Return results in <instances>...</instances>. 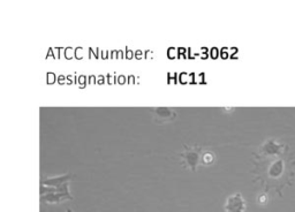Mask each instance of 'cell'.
I'll list each match as a JSON object with an SVG mask.
<instances>
[{
  "label": "cell",
  "mask_w": 295,
  "mask_h": 212,
  "mask_svg": "<svg viewBox=\"0 0 295 212\" xmlns=\"http://www.w3.org/2000/svg\"><path fill=\"white\" fill-rule=\"evenodd\" d=\"M41 199L44 203L49 204H59L66 200H73L69 189L64 191H58L55 188H50L42 186L41 187Z\"/></svg>",
  "instance_id": "6da1fadb"
},
{
  "label": "cell",
  "mask_w": 295,
  "mask_h": 212,
  "mask_svg": "<svg viewBox=\"0 0 295 212\" xmlns=\"http://www.w3.org/2000/svg\"><path fill=\"white\" fill-rule=\"evenodd\" d=\"M201 157H202V152H201V149L198 147H186L184 152L181 153V158L184 159L187 166L194 172L196 171V168H198V165L201 163Z\"/></svg>",
  "instance_id": "7a4b0ae2"
},
{
  "label": "cell",
  "mask_w": 295,
  "mask_h": 212,
  "mask_svg": "<svg viewBox=\"0 0 295 212\" xmlns=\"http://www.w3.org/2000/svg\"><path fill=\"white\" fill-rule=\"evenodd\" d=\"M224 209L226 212H245L246 211V201L242 194L235 192V194L227 197L225 202Z\"/></svg>",
  "instance_id": "3957f363"
},
{
  "label": "cell",
  "mask_w": 295,
  "mask_h": 212,
  "mask_svg": "<svg viewBox=\"0 0 295 212\" xmlns=\"http://www.w3.org/2000/svg\"><path fill=\"white\" fill-rule=\"evenodd\" d=\"M152 115L159 122L171 121L176 118V112L170 107H154L151 110Z\"/></svg>",
  "instance_id": "277c9868"
},
{
  "label": "cell",
  "mask_w": 295,
  "mask_h": 212,
  "mask_svg": "<svg viewBox=\"0 0 295 212\" xmlns=\"http://www.w3.org/2000/svg\"><path fill=\"white\" fill-rule=\"evenodd\" d=\"M261 151L265 156H279L283 151V145L276 142L274 140H268L262 145Z\"/></svg>",
  "instance_id": "5b68a950"
},
{
  "label": "cell",
  "mask_w": 295,
  "mask_h": 212,
  "mask_svg": "<svg viewBox=\"0 0 295 212\" xmlns=\"http://www.w3.org/2000/svg\"><path fill=\"white\" fill-rule=\"evenodd\" d=\"M73 176L71 173L65 174V176H60V177H54V178H46L44 181H42V186L45 187H50V188H59L64 186L65 183H68L71 181V179Z\"/></svg>",
  "instance_id": "8992f818"
},
{
  "label": "cell",
  "mask_w": 295,
  "mask_h": 212,
  "mask_svg": "<svg viewBox=\"0 0 295 212\" xmlns=\"http://www.w3.org/2000/svg\"><path fill=\"white\" fill-rule=\"evenodd\" d=\"M285 171V163L284 160L278 159L274 160V162L270 165V167L268 169V174L270 178L272 179H279L283 176V173Z\"/></svg>",
  "instance_id": "52a82bcc"
},
{
  "label": "cell",
  "mask_w": 295,
  "mask_h": 212,
  "mask_svg": "<svg viewBox=\"0 0 295 212\" xmlns=\"http://www.w3.org/2000/svg\"><path fill=\"white\" fill-rule=\"evenodd\" d=\"M216 162V155L212 151H203L201 157V164L204 166H211Z\"/></svg>",
  "instance_id": "ba28073f"
},
{
  "label": "cell",
  "mask_w": 295,
  "mask_h": 212,
  "mask_svg": "<svg viewBox=\"0 0 295 212\" xmlns=\"http://www.w3.org/2000/svg\"><path fill=\"white\" fill-rule=\"evenodd\" d=\"M266 202H268V197H266L265 194H261L259 196V203L260 204H265Z\"/></svg>",
  "instance_id": "9c48e42d"
},
{
  "label": "cell",
  "mask_w": 295,
  "mask_h": 212,
  "mask_svg": "<svg viewBox=\"0 0 295 212\" xmlns=\"http://www.w3.org/2000/svg\"><path fill=\"white\" fill-rule=\"evenodd\" d=\"M67 212H72V210H71V209H68V210H67Z\"/></svg>",
  "instance_id": "30bf717a"
}]
</instances>
